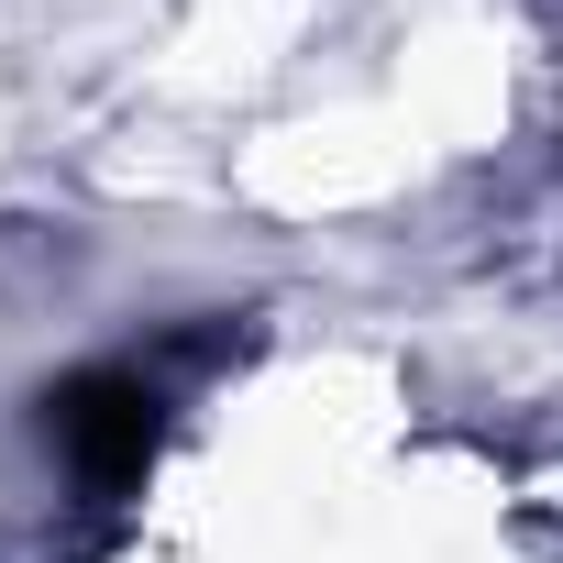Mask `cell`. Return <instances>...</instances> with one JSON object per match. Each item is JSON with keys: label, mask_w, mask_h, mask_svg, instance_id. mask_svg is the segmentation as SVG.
Wrapping results in <instances>:
<instances>
[{"label": "cell", "mask_w": 563, "mask_h": 563, "mask_svg": "<svg viewBox=\"0 0 563 563\" xmlns=\"http://www.w3.org/2000/svg\"><path fill=\"white\" fill-rule=\"evenodd\" d=\"M45 431H56V453H67L89 486H122V475H144V453H155V398H144L133 376L89 365V376L45 387Z\"/></svg>", "instance_id": "obj_1"}]
</instances>
